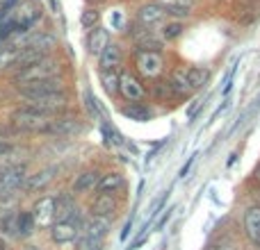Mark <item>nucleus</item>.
I'll return each mask as SVG.
<instances>
[{
    "instance_id": "obj_36",
    "label": "nucleus",
    "mask_w": 260,
    "mask_h": 250,
    "mask_svg": "<svg viewBox=\"0 0 260 250\" xmlns=\"http://www.w3.org/2000/svg\"><path fill=\"white\" fill-rule=\"evenodd\" d=\"M194 159H197V155H192V157H189V159H187V164H185V166H183V169H180V178H185V175H187V173H189V169H192Z\"/></svg>"
},
{
    "instance_id": "obj_21",
    "label": "nucleus",
    "mask_w": 260,
    "mask_h": 250,
    "mask_svg": "<svg viewBox=\"0 0 260 250\" xmlns=\"http://www.w3.org/2000/svg\"><path fill=\"white\" fill-rule=\"evenodd\" d=\"M165 16H167V12L162 9V5L146 3L137 9V25L139 27H153V25L165 21Z\"/></svg>"
},
{
    "instance_id": "obj_18",
    "label": "nucleus",
    "mask_w": 260,
    "mask_h": 250,
    "mask_svg": "<svg viewBox=\"0 0 260 250\" xmlns=\"http://www.w3.org/2000/svg\"><path fill=\"white\" fill-rule=\"evenodd\" d=\"M110 228H112V219H103V216H94V214H85L80 225V234H87V237L94 239H103L108 237Z\"/></svg>"
},
{
    "instance_id": "obj_39",
    "label": "nucleus",
    "mask_w": 260,
    "mask_h": 250,
    "mask_svg": "<svg viewBox=\"0 0 260 250\" xmlns=\"http://www.w3.org/2000/svg\"><path fill=\"white\" fill-rule=\"evenodd\" d=\"M210 250H238V248H235V246H229V243H221V246L210 248Z\"/></svg>"
},
{
    "instance_id": "obj_14",
    "label": "nucleus",
    "mask_w": 260,
    "mask_h": 250,
    "mask_svg": "<svg viewBox=\"0 0 260 250\" xmlns=\"http://www.w3.org/2000/svg\"><path fill=\"white\" fill-rule=\"evenodd\" d=\"M55 178H57V169H55V166L39 169V171H35V173L27 175V182H25V187H23V191L25 193H41L53 184Z\"/></svg>"
},
{
    "instance_id": "obj_26",
    "label": "nucleus",
    "mask_w": 260,
    "mask_h": 250,
    "mask_svg": "<svg viewBox=\"0 0 260 250\" xmlns=\"http://www.w3.org/2000/svg\"><path fill=\"white\" fill-rule=\"evenodd\" d=\"M0 237L18 241V210H7L0 216Z\"/></svg>"
},
{
    "instance_id": "obj_1",
    "label": "nucleus",
    "mask_w": 260,
    "mask_h": 250,
    "mask_svg": "<svg viewBox=\"0 0 260 250\" xmlns=\"http://www.w3.org/2000/svg\"><path fill=\"white\" fill-rule=\"evenodd\" d=\"M64 71L62 62H59L55 55H48L44 57L41 62L32 64L27 68H21V71L14 73L12 82L16 87H23V85H30V82H39V80H48V77H59Z\"/></svg>"
},
{
    "instance_id": "obj_13",
    "label": "nucleus",
    "mask_w": 260,
    "mask_h": 250,
    "mask_svg": "<svg viewBox=\"0 0 260 250\" xmlns=\"http://www.w3.org/2000/svg\"><path fill=\"white\" fill-rule=\"evenodd\" d=\"M167 82H169L176 100H187L194 94L192 85H189V77H187V66H174L169 77H167Z\"/></svg>"
},
{
    "instance_id": "obj_3",
    "label": "nucleus",
    "mask_w": 260,
    "mask_h": 250,
    "mask_svg": "<svg viewBox=\"0 0 260 250\" xmlns=\"http://www.w3.org/2000/svg\"><path fill=\"white\" fill-rule=\"evenodd\" d=\"M53 118L55 116H48V114H44V112H37V109L27 107V105L14 109V112L9 114V121H12V125L16 130H21V132H39V134L48 132Z\"/></svg>"
},
{
    "instance_id": "obj_34",
    "label": "nucleus",
    "mask_w": 260,
    "mask_h": 250,
    "mask_svg": "<svg viewBox=\"0 0 260 250\" xmlns=\"http://www.w3.org/2000/svg\"><path fill=\"white\" fill-rule=\"evenodd\" d=\"M16 200V191L7 189L5 184H0V205H9V202Z\"/></svg>"
},
{
    "instance_id": "obj_38",
    "label": "nucleus",
    "mask_w": 260,
    "mask_h": 250,
    "mask_svg": "<svg viewBox=\"0 0 260 250\" xmlns=\"http://www.w3.org/2000/svg\"><path fill=\"white\" fill-rule=\"evenodd\" d=\"M23 250H44V246H37V243H25Z\"/></svg>"
},
{
    "instance_id": "obj_15",
    "label": "nucleus",
    "mask_w": 260,
    "mask_h": 250,
    "mask_svg": "<svg viewBox=\"0 0 260 250\" xmlns=\"http://www.w3.org/2000/svg\"><path fill=\"white\" fill-rule=\"evenodd\" d=\"M82 130V121L76 116V114H59V116L53 118L50 123L48 132L46 134H53V137H71V134L80 132Z\"/></svg>"
},
{
    "instance_id": "obj_11",
    "label": "nucleus",
    "mask_w": 260,
    "mask_h": 250,
    "mask_svg": "<svg viewBox=\"0 0 260 250\" xmlns=\"http://www.w3.org/2000/svg\"><path fill=\"white\" fill-rule=\"evenodd\" d=\"M101 171L94 169V166H89V169H82L80 173L73 178L71 182V193L73 196H87V193L96 191L99 189V182H101Z\"/></svg>"
},
{
    "instance_id": "obj_31",
    "label": "nucleus",
    "mask_w": 260,
    "mask_h": 250,
    "mask_svg": "<svg viewBox=\"0 0 260 250\" xmlns=\"http://www.w3.org/2000/svg\"><path fill=\"white\" fill-rule=\"evenodd\" d=\"M183 30H185V23L174 18V21H167L165 25L160 27V36H162V41H176L183 34Z\"/></svg>"
},
{
    "instance_id": "obj_27",
    "label": "nucleus",
    "mask_w": 260,
    "mask_h": 250,
    "mask_svg": "<svg viewBox=\"0 0 260 250\" xmlns=\"http://www.w3.org/2000/svg\"><path fill=\"white\" fill-rule=\"evenodd\" d=\"M37 234V225L32 221L30 210H18V241H30Z\"/></svg>"
},
{
    "instance_id": "obj_24",
    "label": "nucleus",
    "mask_w": 260,
    "mask_h": 250,
    "mask_svg": "<svg viewBox=\"0 0 260 250\" xmlns=\"http://www.w3.org/2000/svg\"><path fill=\"white\" fill-rule=\"evenodd\" d=\"M157 5H162L167 16H174L178 21H183V18H187L192 14L194 0H157Z\"/></svg>"
},
{
    "instance_id": "obj_25",
    "label": "nucleus",
    "mask_w": 260,
    "mask_h": 250,
    "mask_svg": "<svg viewBox=\"0 0 260 250\" xmlns=\"http://www.w3.org/2000/svg\"><path fill=\"white\" fill-rule=\"evenodd\" d=\"M121 114L130 121H137V123H146L153 118V112L146 103H126L121 107Z\"/></svg>"
},
{
    "instance_id": "obj_32",
    "label": "nucleus",
    "mask_w": 260,
    "mask_h": 250,
    "mask_svg": "<svg viewBox=\"0 0 260 250\" xmlns=\"http://www.w3.org/2000/svg\"><path fill=\"white\" fill-rule=\"evenodd\" d=\"M73 246H76V250H105V241L103 239L87 237V234H78Z\"/></svg>"
},
{
    "instance_id": "obj_29",
    "label": "nucleus",
    "mask_w": 260,
    "mask_h": 250,
    "mask_svg": "<svg viewBox=\"0 0 260 250\" xmlns=\"http://www.w3.org/2000/svg\"><path fill=\"white\" fill-rule=\"evenodd\" d=\"M99 80L108 96H119V68H103L99 71Z\"/></svg>"
},
{
    "instance_id": "obj_5",
    "label": "nucleus",
    "mask_w": 260,
    "mask_h": 250,
    "mask_svg": "<svg viewBox=\"0 0 260 250\" xmlns=\"http://www.w3.org/2000/svg\"><path fill=\"white\" fill-rule=\"evenodd\" d=\"M16 91L23 100H32V98H44V96H53V94H64V91H69V87H67V80L59 75V77H48V80L16 87Z\"/></svg>"
},
{
    "instance_id": "obj_41",
    "label": "nucleus",
    "mask_w": 260,
    "mask_h": 250,
    "mask_svg": "<svg viewBox=\"0 0 260 250\" xmlns=\"http://www.w3.org/2000/svg\"><path fill=\"white\" fill-rule=\"evenodd\" d=\"M253 178H256V180H258V182H260V164L256 166V171H253Z\"/></svg>"
},
{
    "instance_id": "obj_42",
    "label": "nucleus",
    "mask_w": 260,
    "mask_h": 250,
    "mask_svg": "<svg viewBox=\"0 0 260 250\" xmlns=\"http://www.w3.org/2000/svg\"><path fill=\"white\" fill-rule=\"evenodd\" d=\"M0 50H3V48H0Z\"/></svg>"
},
{
    "instance_id": "obj_30",
    "label": "nucleus",
    "mask_w": 260,
    "mask_h": 250,
    "mask_svg": "<svg viewBox=\"0 0 260 250\" xmlns=\"http://www.w3.org/2000/svg\"><path fill=\"white\" fill-rule=\"evenodd\" d=\"M187 77H189V85H192L194 91H201L206 89L208 80H210V71L203 66H187Z\"/></svg>"
},
{
    "instance_id": "obj_28",
    "label": "nucleus",
    "mask_w": 260,
    "mask_h": 250,
    "mask_svg": "<svg viewBox=\"0 0 260 250\" xmlns=\"http://www.w3.org/2000/svg\"><path fill=\"white\" fill-rule=\"evenodd\" d=\"M148 96H151L155 103H169V100H174V91H171L169 82L167 80H155L151 82V89H148Z\"/></svg>"
},
{
    "instance_id": "obj_10",
    "label": "nucleus",
    "mask_w": 260,
    "mask_h": 250,
    "mask_svg": "<svg viewBox=\"0 0 260 250\" xmlns=\"http://www.w3.org/2000/svg\"><path fill=\"white\" fill-rule=\"evenodd\" d=\"M78 234H80V225L76 221H55L48 230V237L55 246H67V243H76Z\"/></svg>"
},
{
    "instance_id": "obj_33",
    "label": "nucleus",
    "mask_w": 260,
    "mask_h": 250,
    "mask_svg": "<svg viewBox=\"0 0 260 250\" xmlns=\"http://www.w3.org/2000/svg\"><path fill=\"white\" fill-rule=\"evenodd\" d=\"M99 21H101V12H99V9H94V7L85 9V12H82V16H80V23L87 27V30H94V27L99 25Z\"/></svg>"
},
{
    "instance_id": "obj_23",
    "label": "nucleus",
    "mask_w": 260,
    "mask_h": 250,
    "mask_svg": "<svg viewBox=\"0 0 260 250\" xmlns=\"http://www.w3.org/2000/svg\"><path fill=\"white\" fill-rule=\"evenodd\" d=\"M121 64H123V48L117 41H110V46L99 57V71H103V68H119Z\"/></svg>"
},
{
    "instance_id": "obj_12",
    "label": "nucleus",
    "mask_w": 260,
    "mask_h": 250,
    "mask_svg": "<svg viewBox=\"0 0 260 250\" xmlns=\"http://www.w3.org/2000/svg\"><path fill=\"white\" fill-rule=\"evenodd\" d=\"M121 210V202H119V196H110V193H96L89 202V212L87 214L94 216H103V219H112L117 216V212Z\"/></svg>"
},
{
    "instance_id": "obj_7",
    "label": "nucleus",
    "mask_w": 260,
    "mask_h": 250,
    "mask_svg": "<svg viewBox=\"0 0 260 250\" xmlns=\"http://www.w3.org/2000/svg\"><path fill=\"white\" fill-rule=\"evenodd\" d=\"M32 221L37 225V232H48L55 223V193H44L30 207Z\"/></svg>"
},
{
    "instance_id": "obj_2",
    "label": "nucleus",
    "mask_w": 260,
    "mask_h": 250,
    "mask_svg": "<svg viewBox=\"0 0 260 250\" xmlns=\"http://www.w3.org/2000/svg\"><path fill=\"white\" fill-rule=\"evenodd\" d=\"M133 71L142 77L144 82L162 80L167 71V59L157 50H135L133 55Z\"/></svg>"
},
{
    "instance_id": "obj_8",
    "label": "nucleus",
    "mask_w": 260,
    "mask_h": 250,
    "mask_svg": "<svg viewBox=\"0 0 260 250\" xmlns=\"http://www.w3.org/2000/svg\"><path fill=\"white\" fill-rule=\"evenodd\" d=\"M85 212L78 205V196H73L71 191H59L55 193V221H76L78 225H82Z\"/></svg>"
},
{
    "instance_id": "obj_16",
    "label": "nucleus",
    "mask_w": 260,
    "mask_h": 250,
    "mask_svg": "<svg viewBox=\"0 0 260 250\" xmlns=\"http://www.w3.org/2000/svg\"><path fill=\"white\" fill-rule=\"evenodd\" d=\"M27 169L25 164H14V166H5L3 171H0V184H5L7 189H12V191H23V187H25L27 182Z\"/></svg>"
},
{
    "instance_id": "obj_6",
    "label": "nucleus",
    "mask_w": 260,
    "mask_h": 250,
    "mask_svg": "<svg viewBox=\"0 0 260 250\" xmlns=\"http://www.w3.org/2000/svg\"><path fill=\"white\" fill-rule=\"evenodd\" d=\"M41 14V5L37 0H27V3H18L16 7L9 12L12 16V23H14V32H30V27H35L39 23Z\"/></svg>"
},
{
    "instance_id": "obj_35",
    "label": "nucleus",
    "mask_w": 260,
    "mask_h": 250,
    "mask_svg": "<svg viewBox=\"0 0 260 250\" xmlns=\"http://www.w3.org/2000/svg\"><path fill=\"white\" fill-rule=\"evenodd\" d=\"M14 152V143L5 141V139H0V157H7Z\"/></svg>"
},
{
    "instance_id": "obj_37",
    "label": "nucleus",
    "mask_w": 260,
    "mask_h": 250,
    "mask_svg": "<svg viewBox=\"0 0 260 250\" xmlns=\"http://www.w3.org/2000/svg\"><path fill=\"white\" fill-rule=\"evenodd\" d=\"M169 216H171V210H167V214L160 219V223H157V228H155V230H162V228H165V223L169 221Z\"/></svg>"
},
{
    "instance_id": "obj_4",
    "label": "nucleus",
    "mask_w": 260,
    "mask_h": 250,
    "mask_svg": "<svg viewBox=\"0 0 260 250\" xmlns=\"http://www.w3.org/2000/svg\"><path fill=\"white\" fill-rule=\"evenodd\" d=\"M119 98L123 103H146V82L130 68H119Z\"/></svg>"
},
{
    "instance_id": "obj_40",
    "label": "nucleus",
    "mask_w": 260,
    "mask_h": 250,
    "mask_svg": "<svg viewBox=\"0 0 260 250\" xmlns=\"http://www.w3.org/2000/svg\"><path fill=\"white\" fill-rule=\"evenodd\" d=\"M130 228H133V223H130V221H128V223H126V230H123V232H121V239H128V230Z\"/></svg>"
},
{
    "instance_id": "obj_9",
    "label": "nucleus",
    "mask_w": 260,
    "mask_h": 250,
    "mask_svg": "<svg viewBox=\"0 0 260 250\" xmlns=\"http://www.w3.org/2000/svg\"><path fill=\"white\" fill-rule=\"evenodd\" d=\"M25 105L32 109H37V112L48 114V116H59V114L69 112L71 98H69V91H64V94H53V96H44V98L25 100Z\"/></svg>"
},
{
    "instance_id": "obj_20",
    "label": "nucleus",
    "mask_w": 260,
    "mask_h": 250,
    "mask_svg": "<svg viewBox=\"0 0 260 250\" xmlns=\"http://www.w3.org/2000/svg\"><path fill=\"white\" fill-rule=\"evenodd\" d=\"M128 187L126 178H123V173H119V171H108V173L101 175V182H99V189H96V193H110V196H119V193H123Z\"/></svg>"
},
{
    "instance_id": "obj_19",
    "label": "nucleus",
    "mask_w": 260,
    "mask_h": 250,
    "mask_svg": "<svg viewBox=\"0 0 260 250\" xmlns=\"http://www.w3.org/2000/svg\"><path fill=\"white\" fill-rule=\"evenodd\" d=\"M133 41H135V50H157L160 53L162 46H165L160 32L151 30V27H139L133 34Z\"/></svg>"
},
{
    "instance_id": "obj_22",
    "label": "nucleus",
    "mask_w": 260,
    "mask_h": 250,
    "mask_svg": "<svg viewBox=\"0 0 260 250\" xmlns=\"http://www.w3.org/2000/svg\"><path fill=\"white\" fill-rule=\"evenodd\" d=\"M110 41H112V39H110V32L105 30V27L96 25L94 30H89V34H87V50H89L91 57L99 59L101 53H103V50L110 46Z\"/></svg>"
},
{
    "instance_id": "obj_17",
    "label": "nucleus",
    "mask_w": 260,
    "mask_h": 250,
    "mask_svg": "<svg viewBox=\"0 0 260 250\" xmlns=\"http://www.w3.org/2000/svg\"><path fill=\"white\" fill-rule=\"evenodd\" d=\"M242 230H244V237L249 239V243L256 250H260V205H251L244 212Z\"/></svg>"
}]
</instances>
